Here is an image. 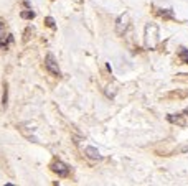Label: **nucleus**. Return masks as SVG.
<instances>
[{
    "label": "nucleus",
    "mask_w": 188,
    "mask_h": 186,
    "mask_svg": "<svg viewBox=\"0 0 188 186\" xmlns=\"http://www.w3.org/2000/svg\"><path fill=\"white\" fill-rule=\"evenodd\" d=\"M129 23H130V17H129V13L121 15V17L117 18V21H115V31H117V35H124L126 33V30L129 28Z\"/></svg>",
    "instance_id": "3"
},
{
    "label": "nucleus",
    "mask_w": 188,
    "mask_h": 186,
    "mask_svg": "<svg viewBox=\"0 0 188 186\" xmlns=\"http://www.w3.org/2000/svg\"><path fill=\"white\" fill-rule=\"evenodd\" d=\"M180 58L185 61V63H188V50H181L180 51Z\"/></svg>",
    "instance_id": "11"
},
{
    "label": "nucleus",
    "mask_w": 188,
    "mask_h": 186,
    "mask_svg": "<svg viewBox=\"0 0 188 186\" xmlns=\"http://www.w3.org/2000/svg\"><path fill=\"white\" fill-rule=\"evenodd\" d=\"M51 170H53L58 176H66L68 173H69V168H68L63 161H60V160H56L53 165H51Z\"/></svg>",
    "instance_id": "5"
},
{
    "label": "nucleus",
    "mask_w": 188,
    "mask_h": 186,
    "mask_svg": "<svg viewBox=\"0 0 188 186\" xmlns=\"http://www.w3.org/2000/svg\"><path fill=\"white\" fill-rule=\"evenodd\" d=\"M20 17L23 18V20H33L35 17H36V13H35L33 10H23L20 13Z\"/></svg>",
    "instance_id": "7"
},
{
    "label": "nucleus",
    "mask_w": 188,
    "mask_h": 186,
    "mask_svg": "<svg viewBox=\"0 0 188 186\" xmlns=\"http://www.w3.org/2000/svg\"><path fill=\"white\" fill-rule=\"evenodd\" d=\"M162 17H165V18H172L173 17V12H172V8H168V10H165V12H160Z\"/></svg>",
    "instance_id": "10"
},
{
    "label": "nucleus",
    "mask_w": 188,
    "mask_h": 186,
    "mask_svg": "<svg viewBox=\"0 0 188 186\" xmlns=\"http://www.w3.org/2000/svg\"><path fill=\"white\" fill-rule=\"evenodd\" d=\"M84 153H86L89 158H93V160H99V158H101V153H99V150H97V148H94V147H86Z\"/></svg>",
    "instance_id": "6"
},
{
    "label": "nucleus",
    "mask_w": 188,
    "mask_h": 186,
    "mask_svg": "<svg viewBox=\"0 0 188 186\" xmlns=\"http://www.w3.org/2000/svg\"><path fill=\"white\" fill-rule=\"evenodd\" d=\"M157 35H158V28L155 25H147L145 27V45L148 48H154L157 45Z\"/></svg>",
    "instance_id": "1"
},
{
    "label": "nucleus",
    "mask_w": 188,
    "mask_h": 186,
    "mask_svg": "<svg viewBox=\"0 0 188 186\" xmlns=\"http://www.w3.org/2000/svg\"><path fill=\"white\" fill-rule=\"evenodd\" d=\"M7 99H8V94H7V87H5V91H3V107L7 106Z\"/></svg>",
    "instance_id": "12"
},
{
    "label": "nucleus",
    "mask_w": 188,
    "mask_h": 186,
    "mask_svg": "<svg viewBox=\"0 0 188 186\" xmlns=\"http://www.w3.org/2000/svg\"><path fill=\"white\" fill-rule=\"evenodd\" d=\"M45 23H46V27L54 28V18H51V17H46V18H45Z\"/></svg>",
    "instance_id": "9"
},
{
    "label": "nucleus",
    "mask_w": 188,
    "mask_h": 186,
    "mask_svg": "<svg viewBox=\"0 0 188 186\" xmlns=\"http://www.w3.org/2000/svg\"><path fill=\"white\" fill-rule=\"evenodd\" d=\"M168 120H170V122H173V124H178L180 127L185 125V120L181 119L180 115H177V117H175V115H168Z\"/></svg>",
    "instance_id": "8"
},
{
    "label": "nucleus",
    "mask_w": 188,
    "mask_h": 186,
    "mask_svg": "<svg viewBox=\"0 0 188 186\" xmlns=\"http://www.w3.org/2000/svg\"><path fill=\"white\" fill-rule=\"evenodd\" d=\"M45 68H46L51 74H54V76H61L60 66H58V63H56V60H54V56L51 53L46 54V58H45Z\"/></svg>",
    "instance_id": "2"
},
{
    "label": "nucleus",
    "mask_w": 188,
    "mask_h": 186,
    "mask_svg": "<svg viewBox=\"0 0 188 186\" xmlns=\"http://www.w3.org/2000/svg\"><path fill=\"white\" fill-rule=\"evenodd\" d=\"M10 41H12V36H10V35H5V23L0 20V48H2V50H7Z\"/></svg>",
    "instance_id": "4"
}]
</instances>
